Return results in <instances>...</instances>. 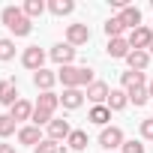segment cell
Segmentation results:
<instances>
[{
  "mask_svg": "<svg viewBox=\"0 0 153 153\" xmlns=\"http://www.w3.org/2000/svg\"><path fill=\"white\" fill-rule=\"evenodd\" d=\"M57 81H63V90L66 87H90L96 78H93V69L90 66H60L57 69Z\"/></svg>",
  "mask_w": 153,
  "mask_h": 153,
  "instance_id": "obj_1",
  "label": "cell"
},
{
  "mask_svg": "<svg viewBox=\"0 0 153 153\" xmlns=\"http://www.w3.org/2000/svg\"><path fill=\"white\" fill-rule=\"evenodd\" d=\"M0 21L6 24V30L12 36H30V30H33V21L24 15L21 6H6L3 12H0Z\"/></svg>",
  "mask_w": 153,
  "mask_h": 153,
  "instance_id": "obj_2",
  "label": "cell"
},
{
  "mask_svg": "<svg viewBox=\"0 0 153 153\" xmlns=\"http://www.w3.org/2000/svg\"><path fill=\"white\" fill-rule=\"evenodd\" d=\"M123 141H126V135H123V129H120V126H105V129L99 132V147H102V150H108V153L120 150V147H123Z\"/></svg>",
  "mask_w": 153,
  "mask_h": 153,
  "instance_id": "obj_3",
  "label": "cell"
},
{
  "mask_svg": "<svg viewBox=\"0 0 153 153\" xmlns=\"http://www.w3.org/2000/svg\"><path fill=\"white\" fill-rule=\"evenodd\" d=\"M129 45L135 48V51H147L150 45H153V30L147 27V24H141V27H135V30H129Z\"/></svg>",
  "mask_w": 153,
  "mask_h": 153,
  "instance_id": "obj_4",
  "label": "cell"
},
{
  "mask_svg": "<svg viewBox=\"0 0 153 153\" xmlns=\"http://www.w3.org/2000/svg\"><path fill=\"white\" fill-rule=\"evenodd\" d=\"M21 63H24V69H30V72H39V69H45V51H42L39 45H30V48H24V54H21Z\"/></svg>",
  "mask_w": 153,
  "mask_h": 153,
  "instance_id": "obj_5",
  "label": "cell"
},
{
  "mask_svg": "<svg viewBox=\"0 0 153 153\" xmlns=\"http://www.w3.org/2000/svg\"><path fill=\"white\" fill-rule=\"evenodd\" d=\"M48 57H51L57 66H72V60H75V48H72L69 42H57V45H51Z\"/></svg>",
  "mask_w": 153,
  "mask_h": 153,
  "instance_id": "obj_6",
  "label": "cell"
},
{
  "mask_svg": "<svg viewBox=\"0 0 153 153\" xmlns=\"http://www.w3.org/2000/svg\"><path fill=\"white\" fill-rule=\"evenodd\" d=\"M66 42H69L72 48L87 45V42H90V27H87V24H69V27H66Z\"/></svg>",
  "mask_w": 153,
  "mask_h": 153,
  "instance_id": "obj_7",
  "label": "cell"
},
{
  "mask_svg": "<svg viewBox=\"0 0 153 153\" xmlns=\"http://www.w3.org/2000/svg\"><path fill=\"white\" fill-rule=\"evenodd\" d=\"M84 99H87V96H84V90H81V87H66V90L60 93V105H63L66 111L81 108V105H84Z\"/></svg>",
  "mask_w": 153,
  "mask_h": 153,
  "instance_id": "obj_8",
  "label": "cell"
},
{
  "mask_svg": "<svg viewBox=\"0 0 153 153\" xmlns=\"http://www.w3.org/2000/svg\"><path fill=\"white\" fill-rule=\"evenodd\" d=\"M84 96H87V102H93V105H105L108 96H111V87H108L105 81H93V84L84 90Z\"/></svg>",
  "mask_w": 153,
  "mask_h": 153,
  "instance_id": "obj_9",
  "label": "cell"
},
{
  "mask_svg": "<svg viewBox=\"0 0 153 153\" xmlns=\"http://www.w3.org/2000/svg\"><path fill=\"white\" fill-rule=\"evenodd\" d=\"M72 135V126H69V120L66 117H54L51 123H48V138H54V141H63L66 144V138Z\"/></svg>",
  "mask_w": 153,
  "mask_h": 153,
  "instance_id": "obj_10",
  "label": "cell"
},
{
  "mask_svg": "<svg viewBox=\"0 0 153 153\" xmlns=\"http://www.w3.org/2000/svg\"><path fill=\"white\" fill-rule=\"evenodd\" d=\"M108 57L111 60H126L129 57V51H132V45H129V39L126 36H120V39H108Z\"/></svg>",
  "mask_w": 153,
  "mask_h": 153,
  "instance_id": "obj_11",
  "label": "cell"
},
{
  "mask_svg": "<svg viewBox=\"0 0 153 153\" xmlns=\"http://www.w3.org/2000/svg\"><path fill=\"white\" fill-rule=\"evenodd\" d=\"M54 84H57V72H51V69H39V72H33V87H36V90L51 93Z\"/></svg>",
  "mask_w": 153,
  "mask_h": 153,
  "instance_id": "obj_12",
  "label": "cell"
},
{
  "mask_svg": "<svg viewBox=\"0 0 153 153\" xmlns=\"http://www.w3.org/2000/svg\"><path fill=\"white\" fill-rule=\"evenodd\" d=\"M21 96H18V84H15V78H3V81H0V102H3V105H15Z\"/></svg>",
  "mask_w": 153,
  "mask_h": 153,
  "instance_id": "obj_13",
  "label": "cell"
},
{
  "mask_svg": "<svg viewBox=\"0 0 153 153\" xmlns=\"http://www.w3.org/2000/svg\"><path fill=\"white\" fill-rule=\"evenodd\" d=\"M120 84H123V90L147 87V75L144 72H135V69H126V72H120Z\"/></svg>",
  "mask_w": 153,
  "mask_h": 153,
  "instance_id": "obj_14",
  "label": "cell"
},
{
  "mask_svg": "<svg viewBox=\"0 0 153 153\" xmlns=\"http://www.w3.org/2000/svg\"><path fill=\"white\" fill-rule=\"evenodd\" d=\"M126 63H129V69H135V72H144L147 66H150V51H129V57H126Z\"/></svg>",
  "mask_w": 153,
  "mask_h": 153,
  "instance_id": "obj_15",
  "label": "cell"
},
{
  "mask_svg": "<svg viewBox=\"0 0 153 153\" xmlns=\"http://www.w3.org/2000/svg\"><path fill=\"white\" fill-rule=\"evenodd\" d=\"M33 108H36V105H30L27 99H18V102L9 108V114H12L15 123H21V120H30V117H33Z\"/></svg>",
  "mask_w": 153,
  "mask_h": 153,
  "instance_id": "obj_16",
  "label": "cell"
},
{
  "mask_svg": "<svg viewBox=\"0 0 153 153\" xmlns=\"http://www.w3.org/2000/svg\"><path fill=\"white\" fill-rule=\"evenodd\" d=\"M39 141H42L39 126H33V123H30V126H21V129H18V144H30V147H36Z\"/></svg>",
  "mask_w": 153,
  "mask_h": 153,
  "instance_id": "obj_17",
  "label": "cell"
},
{
  "mask_svg": "<svg viewBox=\"0 0 153 153\" xmlns=\"http://www.w3.org/2000/svg\"><path fill=\"white\" fill-rule=\"evenodd\" d=\"M120 21H123V27H126V30L141 27V9H138V6H126V9L120 12Z\"/></svg>",
  "mask_w": 153,
  "mask_h": 153,
  "instance_id": "obj_18",
  "label": "cell"
},
{
  "mask_svg": "<svg viewBox=\"0 0 153 153\" xmlns=\"http://www.w3.org/2000/svg\"><path fill=\"white\" fill-rule=\"evenodd\" d=\"M36 108L39 111H48V114H54L57 108H60V96L51 90V93H39V99H36Z\"/></svg>",
  "mask_w": 153,
  "mask_h": 153,
  "instance_id": "obj_19",
  "label": "cell"
},
{
  "mask_svg": "<svg viewBox=\"0 0 153 153\" xmlns=\"http://www.w3.org/2000/svg\"><path fill=\"white\" fill-rule=\"evenodd\" d=\"M87 120L105 129V126H108V120H111V108H108V105H93V108H90V114H87Z\"/></svg>",
  "mask_w": 153,
  "mask_h": 153,
  "instance_id": "obj_20",
  "label": "cell"
},
{
  "mask_svg": "<svg viewBox=\"0 0 153 153\" xmlns=\"http://www.w3.org/2000/svg\"><path fill=\"white\" fill-rule=\"evenodd\" d=\"M102 30H105V36L108 39H120L123 33H126V27H123V21H120V15H111L105 24H102Z\"/></svg>",
  "mask_w": 153,
  "mask_h": 153,
  "instance_id": "obj_21",
  "label": "cell"
},
{
  "mask_svg": "<svg viewBox=\"0 0 153 153\" xmlns=\"http://www.w3.org/2000/svg\"><path fill=\"white\" fill-rule=\"evenodd\" d=\"M48 12L57 15V18H63V15L75 12V3H72V0H48Z\"/></svg>",
  "mask_w": 153,
  "mask_h": 153,
  "instance_id": "obj_22",
  "label": "cell"
},
{
  "mask_svg": "<svg viewBox=\"0 0 153 153\" xmlns=\"http://www.w3.org/2000/svg\"><path fill=\"white\" fill-rule=\"evenodd\" d=\"M66 147H69V150H75V153L87 150V132H84V129H72V135L66 138Z\"/></svg>",
  "mask_w": 153,
  "mask_h": 153,
  "instance_id": "obj_23",
  "label": "cell"
},
{
  "mask_svg": "<svg viewBox=\"0 0 153 153\" xmlns=\"http://www.w3.org/2000/svg\"><path fill=\"white\" fill-rule=\"evenodd\" d=\"M21 9H24V15L33 21V18H39V15L48 9V3H45V0H24V3H21Z\"/></svg>",
  "mask_w": 153,
  "mask_h": 153,
  "instance_id": "obj_24",
  "label": "cell"
},
{
  "mask_svg": "<svg viewBox=\"0 0 153 153\" xmlns=\"http://www.w3.org/2000/svg\"><path fill=\"white\" fill-rule=\"evenodd\" d=\"M111 111H123L126 105H129V96H126V90L120 87V90H111V96H108V102H105Z\"/></svg>",
  "mask_w": 153,
  "mask_h": 153,
  "instance_id": "obj_25",
  "label": "cell"
},
{
  "mask_svg": "<svg viewBox=\"0 0 153 153\" xmlns=\"http://www.w3.org/2000/svg\"><path fill=\"white\" fill-rule=\"evenodd\" d=\"M63 150H66V144L63 141H54V138H42L33 147V153H63Z\"/></svg>",
  "mask_w": 153,
  "mask_h": 153,
  "instance_id": "obj_26",
  "label": "cell"
},
{
  "mask_svg": "<svg viewBox=\"0 0 153 153\" xmlns=\"http://www.w3.org/2000/svg\"><path fill=\"white\" fill-rule=\"evenodd\" d=\"M126 96H129V102H132L135 108H141V105H147V99H150V93H147V87H135V90H126Z\"/></svg>",
  "mask_w": 153,
  "mask_h": 153,
  "instance_id": "obj_27",
  "label": "cell"
},
{
  "mask_svg": "<svg viewBox=\"0 0 153 153\" xmlns=\"http://www.w3.org/2000/svg\"><path fill=\"white\" fill-rule=\"evenodd\" d=\"M15 132V120H12V114H0V138H9Z\"/></svg>",
  "mask_w": 153,
  "mask_h": 153,
  "instance_id": "obj_28",
  "label": "cell"
},
{
  "mask_svg": "<svg viewBox=\"0 0 153 153\" xmlns=\"http://www.w3.org/2000/svg\"><path fill=\"white\" fill-rule=\"evenodd\" d=\"M12 57H15V42L3 36V39H0V60L6 63V60H12Z\"/></svg>",
  "mask_w": 153,
  "mask_h": 153,
  "instance_id": "obj_29",
  "label": "cell"
},
{
  "mask_svg": "<svg viewBox=\"0 0 153 153\" xmlns=\"http://www.w3.org/2000/svg\"><path fill=\"white\" fill-rule=\"evenodd\" d=\"M33 126H48L51 120H54V114H48V111H39V108H33Z\"/></svg>",
  "mask_w": 153,
  "mask_h": 153,
  "instance_id": "obj_30",
  "label": "cell"
},
{
  "mask_svg": "<svg viewBox=\"0 0 153 153\" xmlns=\"http://www.w3.org/2000/svg\"><path fill=\"white\" fill-rule=\"evenodd\" d=\"M120 153H147V150H144V144H141V141H135V138H132V141H123Z\"/></svg>",
  "mask_w": 153,
  "mask_h": 153,
  "instance_id": "obj_31",
  "label": "cell"
},
{
  "mask_svg": "<svg viewBox=\"0 0 153 153\" xmlns=\"http://www.w3.org/2000/svg\"><path fill=\"white\" fill-rule=\"evenodd\" d=\"M138 129H141V138H144V141H153V117L141 120V126H138Z\"/></svg>",
  "mask_w": 153,
  "mask_h": 153,
  "instance_id": "obj_32",
  "label": "cell"
},
{
  "mask_svg": "<svg viewBox=\"0 0 153 153\" xmlns=\"http://www.w3.org/2000/svg\"><path fill=\"white\" fill-rule=\"evenodd\" d=\"M0 153H15V147L12 144H0Z\"/></svg>",
  "mask_w": 153,
  "mask_h": 153,
  "instance_id": "obj_33",
  "label": "cell"
},
{
  "mask_svg": "<svg viewBox=\"0 0 153 153\" xmlns=\"http://www.w3.org/2000/svg\"><path fill=\"white\" fill-rule=\"evenodd\" d=\"M147 93H150V96H153V81H147Z\"/></svg>",
  "mask_w": 153,
  "mask_h": 153,
  "instance_id": "obj_34",
  "label": "cell"
},
{
  "mask_svg": "<svg viewBox=\"0 0 153 153\" xmlns=\"http://www.w3.org/2000/svg\"><path fill=\"white\" fill-rule=\"evenodd\" d=\"M147 51H150V57H153V45H150V48H147Z\"/></svg>",
  "mask_w": 153,
  "mask_h": 153,
  "instance_id": "obj_35",
  "label": "cell"
},
{
  "mask_svg": "<svg viewBox=\"0 0 153 153\" xmlns=\"http://www.w3.org/2000/svg\"><path fill=\"white\" fill-rule=\"evenodd\" d=\"M150 9H153V0H150Z\"/></svg>",
  "mask_w": 153,
  "mask_h": 153,
  "instance_id": "obj_36",
  "label": "cell"
}]
</instances>
